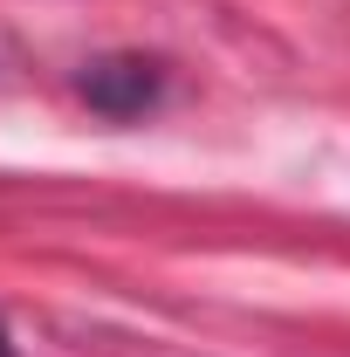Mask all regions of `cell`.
Segmentation results:
<instances>
[{
  "instance_id": "1",
  "label": "cell",
  "mask_w": 350,
  "mask_h": 357,
  "mask_svg": "<svg viewBox=\"0 0 350 357\" xmlns=\"http://www.w3.org/2000/svg\"><path fill=\"white\" fill-rule=\"evenodd\" d=\"M76 89H83V103L96 117L131 124V117H144V110L165 96V69H158L151 55H96V62H83Z\"/></svg>"
},
{
  "instance_id": "2",
  "label": "cell",
  "mask_w": 350,
  "mask_h": 357,
  "mask_svg": "<svg viewBox=\"0 0 350 357\" xmlns=\"http://www.w3.org/2000/svg\"><path fill=\"white\" fill-rule=\"evenodd\" d=\"M0 357H21V351H14V337H7V323H0Z\"/></svg>"
}]
</instances>
